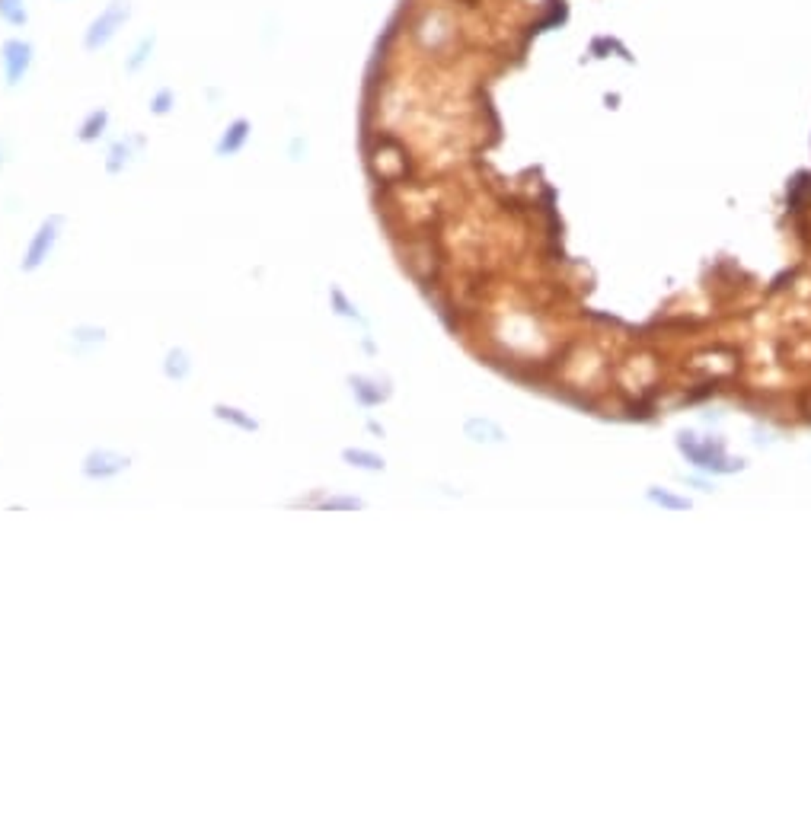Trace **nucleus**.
I'll list each match as a JSON object with an SVG mask.
<instances>
[{"label": "nucleus", "mask_w": 811, "mask_h": 814, "mask_svg": "<svg viewBox=\"0 0 811 814\" xmlns=\"http://www.w3.org/2000/svg\"><path fill=\"white\" fill-rule=\"evenodd\" d=\"M125 466H128V457H118V454H112V450H93V454L84 460V473L90 479L118 476Z\"/></svg>", "instance_id": "nucleus-1"}, {"label": "nucleus", "mask_w": 811, "mask_h": 814, "mask_svg": "<svg viewBox=\"0 0 811 814\" xmlns=\"http://www.w3.org/2000/svg\"><path fill=\"white\" fill-rule=\"evenodd\" d=\"M55 227H58V217H55V221H49L42 230H39V234H35L32 246H29V253H26V262H23V269H26V272H32V269H39V265H42V259L49 255L51 243H55V236H58Z\"/></svg>", "instance_id": "nucleus-2"}, {"label": "nucleus", "mask_w": 811, "mask_h": 814, "mask_svg": "<svg viewBox=\"0 0 811 814\" xmlns=\"http://www.w3.org/2000/svg\"><path fill=\"white\" fill-rule=\"evenodd\" d=\"M4 64H7L10 83H16L29 68V45H23V42H7V49H4Z\"/></svg>", "instance_id": "nucleus-3"}, {"label": "nucleus", "mask_w": 811, "mask_h": 814, "mask_svg": "<svg viewBox=\"0 0 811 814\" xmlns=\"http://www.w3.org/2000/svg\"><path fill=\"white\" fill-rule=\"evenodd\" d=\"M122 13H125V7H122V4H118V7H112L109 13H106V20L93 26L90 39H87V45H90V49H96V42H106V39H109V35H112V26H115L118 20H122Z\"/></svg>", "instance_id": "nucleus-4"}, {"label": "nucleus", "mask_w": 811, "mask_h": 814, "mask_svg": "<svg viewBox=\"0 0 811 814\" xmlns=\"http://www.w3.org/2000/svg\"><path fill=\"white\" fill-rule=\"evenodd\" d=\"M466 435H473V441H505V431L492 421H466Z\"/></svg>", "instance_id": "nucleus-5"}, {"label": "nucleus", "mask_w": 811, "mask_h": 814, "mask_svg": "<svg viewBox=\"0 0 811 814\" xmlns=\"http://www.w3.org/2000/svg\"><path fill=\"white\" fill-rule=\"evenodd\" d=\"M345 460L355 463L361 469H383V460L377 454H368V450H345Z\"/></svg>", "instance_id": "nucleus-6"}, {"label": "nucleus", "mask_w": 811, "mask_h": 814, "mask_svg": "<svg viewBox=\"0 0 811 814\" xmlns=\"http://www.w3.org/2000/svg\"><path fill=\"white\" fill-rule=\"evenodd\" d=\"M246 128H250V125H246V122H236V125H234V128H230V134H227V138H224V141H221V151L234 153V151H236V147H240V144H243V141H246Z\"/></svg>", "instance_id": "nucleus-7"}, {"label": "nucleus", "mask_w": 811, "mask_h": 814, "mask_svg": "<svg viewBox=\"0 0 811 814\" xmlns=\"http://www.w3.org/2000/svg\"><path fill=\"white\" fill-rule=\"evenodd\" d=\"M170 364H167V374L176 380H182L189 374V361H186V352H170Z\"/></svg>", "instance_id": "nucleus-8"}, {"label": "nucleus", "mask_w": 811, "mask_h": 814, "mask_svg": "<svg viewBox=\"0 0 811 814\" xmlns=\"http://www.w3.org/2000/svg\"><path fill=\"white\" fill-rule=\"evenodd\" d=\"M649 498H652V502H658V504H665V508H674V511L690 508V502H687V498H674V495H668V492H658V489L649 492Z\"/></svg>", "instance_id": "nucleus-9"}, {"label": "nucleus", "mask_w": 811, "mask_h": 814, "mask_svg": "<svg viewBox=\"0 0 811 814\" xmlns=\"http://www.w3.org/2000/svg\"><path fill=\"white\" fill-rule=\"evenodd\" d=\"M217 415H221V419H230V421H236V425H243V428H246V431H256V421H253V419H246V415H240V409L217 406Z\"/></svg>", "instance_id": "nucleus-10"}, {"label": "nucleus", "mask_w": 811, "mask_h": 814, "mask_svg": "<svg viewBox=\"0 0 811 814\" xmlns=\"http://www.w3.org/2000/svg\"><path fill=\"white\" fill-rule=\"evenodd\" d=\"M103 125H106V112H93V118L84 125V138H87V141L96 138V134H99L96 128H103Z\"/></svg>", "instance_id": "nucleus-11"}, {"label": "nucleus", "mask_w": 811, "mask_h": 814, "mask_svg": "<svg viewBox=\"0 0 811 814\" xmlns=\"http://www.w3.org/2000/svg\"><path fill=\"white\" fill-rule=\"evenodd\" d=\"M326 508H361L358 498H336V502H326Z\"/></svg>", "instance_id": "nucleus-12"}]
</instances>
